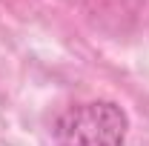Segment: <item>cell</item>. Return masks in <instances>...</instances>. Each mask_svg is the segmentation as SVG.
Returning a JSON list of instances; mask_svg holds the SVG:
<instances>
[{
	"label": "cell",
	"instance_id": "6da1fadb",
	"mask_svg": "<svg viewBox=\"0 0 149 146\" xmlns=\"http://www.w3.org/2000/svg\"><path fill=\"white\" fill-rule=\"evenodd\" d=\"M129 117L112 100H92L66 109L57 117L55 146H123Z\"/></svg>",
	"mask_w": 149,
	"mask_h": 146
}]
</instances>
